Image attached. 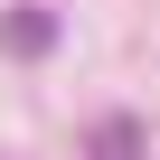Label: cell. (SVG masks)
Returning a JSON list of instances; mask_svg holds the SVG:
<instances>
[{
  "instance_id": "cell-1",
  "label": "cell",
  "mask_w": 160,
  "mask_h": 160,
  "mask_svg": "<svg viewBox=\"0 0 160 160\" xmlns=\"http://www.w3.org/2000/svg\"><path fill=\"white\" fill-rule=\"evenodd\" d=\"M47 38H57V19H47V10H10V19H0V47H10V57H38Z\"/></svg>"
},
{
  "instance_id": "cell-2",
  "label": "cell",
  "mask_w": 160,
  "mask_h": 160,
  "mask_svg": "<svg viewBox=\"0 0 160 160\" xmlns=\"http://www.w3.org/2000/svg\"><path fill=\"white\" fill-rule=\"evenodd\" d=\"M94 151H104V160H141V122H104Z\"/></svg>"
}]
</instances>
